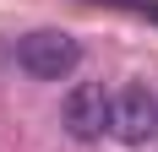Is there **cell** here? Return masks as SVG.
<instances>
[{"label":"cell","instance_id":"3957f363","mask_svg":"<svg viewBox=\"0 0 158 152\" xmlns=\"http://www.w3.org/2000/svg\"><path fill=\"white\" fill-rule=\"evenodd\" d=\"M109 103H114V92H104V82H77L60 103V120L77 141H98L109 130Z\"/></svg>","mask_w":158,"mask_h":152},{"label":"cell","instance_id":"277c9868","mask_svg":"<svg viewBox=\"0 0 158 152\" xmlns=\"http://www.w3.org/2000/svg\"><path fill=\"white\" fill-rule=\"evenodd\" d=\"M109 6H120V11H136V16H153V22H158V0H109Z\"/></svg>","mask_w":158,"mask_h":152},{"label":"cell","instance_id":"6da1fadb","mask_svg":"<svg viewBox=\"0 0 158 152\" xmlns=\"http://www.w3.org/2000/svg\"><path fill=\"white\" fill-rule=\"evenodd\" d=\"M77 60H82L77 38L60 33V27H38V33H27V38L16 44V65H22L27 76H38V82H60V76H71Z\"/></svg>","mask_w":158,"mask_h":152},{"label":"cell","instance_id":"7a4b0ae2","mask_svg":"<svg viewBox=\"0 0 158 152\" xmlns=\"http://www.w3.org/2000/svg\"><path fill=\"white\" fill-rule=\"evenodd\" d=\"M109 130L126 147H142V141L158 136V98L142 87V82H126V87L114 92V103H109Z\"/></svg>","mask_w":158,"mask_h":152}]
</instances>
